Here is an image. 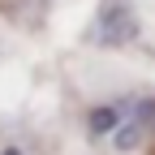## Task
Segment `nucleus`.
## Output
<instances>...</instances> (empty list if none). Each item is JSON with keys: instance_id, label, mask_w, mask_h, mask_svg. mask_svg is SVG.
Returning <instances> with one entry per match:
<instances>
[{"instance_id": "1", "label": "nucleus", "mask_w": 155, "mask_h": 155, "mask_svg": "<svg viewBox=\"0 0 155 155\" xmlns=\"http://www.w3.org/2000/svg\"><path fill=\"white\" fill-rule=\"evenodd\" d=\"M125 112H129V104H99V108H91V116H86L91 138H112V134L121 129Z\"/></svg>"}, {"instance_id": "2", "label": "nucleus", "mask_w": 155, "mask_h": 155, "mask_svg": "<svg viewBox=\"0 0 155 155\" xmlns=\"http://www.w3.org/2000/svg\"><path fill=\"white\" fill-rule=\"evenodd\" d=\"M99 35H104V43H125V39L134 35V22L125 17L121 0H112L108 9H99Z\"/></svg>"}, {"instance_id": "3", "label": "nucleus", "mask_w": 155, "mask_h": 155, "mask_svg": "<svg viewBox=\"0 0 155 155\" xmlns=\"http://www.w3.org/2000/svg\"><path fill=\"white\" fill-rule=\"evenodd\" d=\"M0 155H22V151H17V147H5V151H0Z\"/></svg>"}]
</instances>
